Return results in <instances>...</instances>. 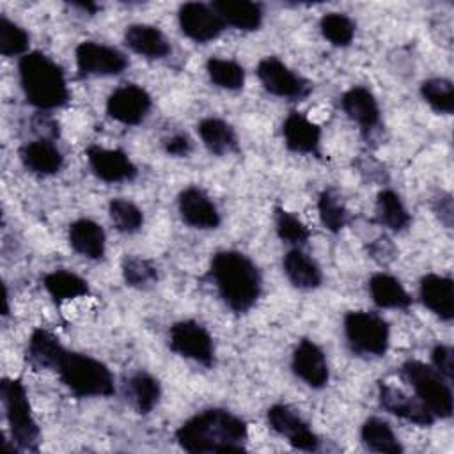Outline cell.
I'll return each mask as SVG.
<instances>
[{
  "mask_svg": "<svg viewBox=\"0 0 454 454\" xmlns=\"http://www.w3.org/2000/svg\"><path fill=\"white\" fill-rule=\"evenodd\" d=\"M319 28L325 39L333 46H348L355 37V23L342 12H328L321 18Z\"/></svg>",
  "mask_w": 454,
  "mask_h": 454,
  "instance_id": "36",
  "label": "cell"
},
{
  "mask_svg": "<svg viewBox=\"0 0 454 454\" xmlns=\"http://www.w3.org/2000/svg\"><path fill=\"white\" fill-rule=\"evenodd\" d=\"M282 135H284L286 145L293 153L316 154L319 151L321 129L317 124L309 121L300 112H291L286 117V121L282 124Z\"/></svg>",
  "mask_w": 454,
  "mask_h": 454,
  "instance_id": "19",
  "label": "cell"
},
{
  "mask_svg": "<svg viewBox=\"0 0 454 454\" xmlns=\"http://www.w3.org/2000/svg\"><path fill=\"white\" fill-rule=\"evenodd\" d=\"M165 151L170 156H186L192 151V142L184 133H177L165 140Z\"/></svg>",
  "mask_w": 454,
  "mask_h": 454,
  "instance_id": "42",
  "label": "cell"
},
{
  "mask_svg": "<svg viewBox=\"0 0 454 454\" xmlns=\"http://www.w3.org/2000/svg\"><path fill=\"white\" fill-rule=\"evenodd\" d=\"M66 349L60 346L59 339L44 328H35L28 339L27 360L35 369H55L60 364Z\"/></svg>",
  "mask_w": 454,
  "mask_h": 454,
  "instance_id": "25",
  "label": "cell"
},
{
  "mask_svg": "<svg viewBox=\"0 0 454 454\" xmlns=\"http://www.w3.org/2000/svg\"><path fill=\"white\" fill-rule=\"evenodd\" d=\"M20 83L30 105L41 110L64 106L69 99L64 71L41 51L25 53L18 64Z\"/></svg>",
  "mask_w": 454,
  "mask_h": 454,
  "instance_id": "3",
  "label": "cell"
},
{
  "mask_svg": "<svg viewBox=\"0 0 454 454\" xmlns=\"http://www.w3.org/2000/svg\"><path fill=\"white\" fill-rule=\"evenodd\" d=\"M275 231L284 243L296 247L307 243V239L310 238V231L307 229V225L284 207H275Z\"/></svg>",
  "mask_w": 454,
  "mask_h": 454,
  "instance_id": "37",
  "label": "cell"
},
{
  "mask_svg": "<svg viewBox=\"0 0 454 454\" xmlns=\"http://www.w3.org/2000/svg\"><path fill=\"white\" fill-rule=\"evenodd\" d=\"M268 424L275 433L286 436L294 449L317 450L319 447L317 434L293 408L286 404H273L268 408Z\"/></svg>",
  "mask_w": 454,
  "mask_h": 454,
  "instance_id": "13",
  "label": "cell"
},
{
  "mask_svg": "<svg viewBox=\"0 0 454 454\" xmlns=\"http://www.w3.org/2000/svg\"><path fill=\"white\" fill-rule=\"evenodd\" d=\"M211 7L222 18L225 25L239 30H257L262 23V9L255 2L248 0H218Z\"/></svg>",
  "mask_w": 454,
  "mask_h": 454,
  "instance_id": "22",
  "label": "cell"
},
{
  "mask_svg": "<svg viewBox=\"0 0 454 454\" xmlns=\"http://www.w3.org/2000/svg\"><path fill=\"white\" fill-rule=\"evenodd\" d=\"M211 277L220 298L234 312L250 310L261 294L259 270L241 252L222 250L215 254Z\"/></svg>",
  "mask_w": 454,
  "mask_h": 454,
  "instance_id": "2",
  "label": "cell"
},
{
  "mask_svg": "<svg viewBox=\"0 0 454 454\" xmlns=\"http://www.w3.org/2000/svg\"><path fill=\"white\" fill-rule=\"evenodd\" d=\"M206 71L209 80L220 89L238 90L245 83V69L236 60H231V59L211 57L206 62Z\"/></svg>",
  "mask_w": 454,
  "mask_h": 454,
  "instance_id": "33",
  "label": "cell"
},
{
  "mask_svg": "<svg viewBox=\"0 0 454 454\" xmlns=\"http://www.w3.org/2000/svg\"><path fill=\"white\" fill-rule=\"evenodd\" d=\"M69 245L87 259H101L105 255V231L94 220L80 218L69 225Z\"/></svg>",
  "mask_w": 454,
  "mask_h": 454,
  "instance_id": "24",
  "label": "cell"
},
{
  "mask_svg": "<svg viewBox=\"0 0 454 454\" xmlns=\"http://www.w3.org/2000/svg\"><path fill=\"white\" fill-rule=\"evenodd\" d=\"M43 286L57 303L66 300H74L89 293L87 282L76 273H71L66 270L46 273L43 278Z\"/></svg>",
  "mask_w": 454,
  "mask_h": 454,
  "instance_id": "31",
  "label": "cell"
},
{
  "mask_svg": "<svg viewBox=\"0 0 454 454\" xmlns=\"http://www.w3.org/2000/svg\"><path fill=\"white\" fill-rule=\"evenodd\" d=\"M360 438L369 450L388 452V454L403 452V445L399 443L395 433L392 431L390 424L385 422L383 419H378V417L367 419L362 426Z\"/></svg>",
  "mask_w": 454,
  "mask_h": 454,
  "instance_id": "30",
  "label": "cell"
},
{
  "mask_svg": "<svg viewBox=\"0 0 454 454\" xmlns=\"http://www.w3.org/2000/svg\"><path fill=\"white\" fill-rule=\"evenodd\" d=\"M420 94L434 112L445 115H450L454 112V85L450 80L429 78L422 82Z\"/></svg>",
  "mask_w": 454,
  "mask_h": 454,
  "instance_id": "34",
  "label": "cell"
},
{
  "mask_svg": "<svg viewBox=\"0 0 454 454\" xmlns=\"http://www.w3.org/2000/svg\"><path fill=\"white\" fill-rule=\"evenodd\" d=\"M76 67L85 76H110L126 69L128 59L119 50L99 44L94 41H83L74 50Z\"/></svg>",
  "mask_w": 454,
  "mask_h": 454,
  "instance_id": "10",
  "label": "cell"
},
{
  "mask_svg": "<svg viewBox=\"0 0 454 454\" xmlns=\"http://www.w3.org/2000/svg\"><path fill=\"white\" fill-rule=\"evenodd\" d=\"M344 333L349 348L358 355L383 356L388 349V323L374 312H348L344 317Z\"/></svg>",
  "mask_w": 454,
  "mask_h": 454,
  "instance_id": "7",
  "label": "cell"
},
{
  "mask_svg": "<svg viewBox=\"0 0 454 454\" xmlns=\"http://www.w3.org/2000/svg\"><path fill=\"white\" fill-rule=\"evenodd\" d=\"M371 255L380 262H388L395 257L394 245L387 238H380L371 245Z\"/></svg>",
  "mask_w": 454,
  "mask_h": 454,
  "instance_id": "43",
  "label": "cell"
},
{
  "mask_svg": "<svg viewBox=\"0 0 454 454\" xmlns=\"http://www.w3.org/2000/svg\"><path fill=\"white\" fill-rule=\"evenodd\" d=\"M0 395L14 449L37 450L39 427L34 420L23 383L20 380L4 378L0 383Z\"/></svg>",
  "mask_w": 454,
  "mask_h": 454,
  "instance_id": "5",
  "label": "cell"
},
{
  "mask_svg": "<svg viewBox=\"0 0 454 454\" xmlns=\"http://www.w3.org/2000/svg\"><path fill=\"white\" fill-rule=\"evenodd\" d=\"M293 372L309 387L323 388L328 383V364L323 349L310 339H301L293 351Z\"/></svg>",
  "mask_w": 454,
  "mask_h": 454,
  "instance_id": "16",
  "label": "cell"
},
{
  "mask_svg": "<svg viewBox=\"0 0 454 454\" xmlns=\"http://www.w3.org/2000/svg\"><path fill=\"white\" fill-rule=\"evenodd\" d=\"M419 294L422 303L440 319L450 321L454 317V284L449 277L436 273L422 277Z\"/></svg>",
  "mask_w": 454,
  "mask_h": 454,
  "instance_id": "18",
  "label": "cell"
},
{
  "mask_svg": "<svg viewBox=\"0 0 454 454\" xmlns=\"http://www.w3.org/2000/svg\"><path fill=\"white\" fill-rule=\"evenodd\" d=\"M122 277L129 287L147 289L156 284V268L142 257H126L122 262Z\"/></svg>",
  "mask_w": 454,
  "mask_h": 454,
  "instance_id": "39",
  "label": "cell"
},
{
  "mask_svg": "<svg viewBox=\"0 0 454 454\" xmlns=\"http://www.w3.org/2000/svg\"><path fill=\"white\" fill-rule=\"evenodd\" d=\"M110 220L114 222L115 229L121 232H137L144 223L142 211L126 199H114L108 204Z\"/></svg>",
  "mask_w": 454,
  "mask_h": 454,
  "instance_id": "38",
  "label": "cell"
},
{
  "mask_svg": "<svg viewBox=\"0 0 454 454\" xmlns=\"http://www.w3.org/2000/svg\"><path fill=\"white\" fill-rule=\"evenodd\" d=\"M342 110L360 128L371 129L380 122V106L372 92L365 87H351L342 94Z\"/></svg>",
  "mask_w": 454,
  "mask_h": 454,
  "instance_id": "23",
  "label": "cell"
},
{
  "mask_svg": "<svg viewBox=\"0 0 454 454\" xmlns=\"http://www.w3.org/2000/svg\"><path fill=\"white\" fill-rule=\"evenodd\" d=\"M170 349L177 355L195 360L206 367L215 362V348L209 332L197 321L184 319L177 321L168 330Z\"/></svg>",
  "mask_w": 454,
  "mask_h": 454,
  "instance_id": "8",
  "label": "cell"
},
{
  "mask_svg": "<svg viewBox=\"0 0 454 454\" xmlns=\"http://www.w3.org/2000/svg\"><path fill=\"white\" fill-rule=\"evenodd\" d=\"M401 372L434 419H449L452 415L450 381L445 380L433 365L419 360H408L403 364Z\"/></svg>",
  "mask_w": 454,
  "mask_h": 454,
  "instance_id": "6",
  "label": "cell"
},
{
  "mask_svg": "<svg viewBox=\"0 0 454 454\" xmlns=\"http://www.w3.org/2000/svg\"><path fill=\"white\" fill-rule=\"evenodd\" d=\"M369 293L380 309H406L411 303V296L403 284L388 273L372 275L369 280Z\"/></svg>",
  "mask_w": 454,
  "mask_h": 454,
  "instance_id": "28",
  "label": "cell"
},
{
  "mask_svg": "<svg viewBox=\"0 0 454 454\" xmlns=\"http://www.w3.org/2000/svg\"><path fill=\"white\" fill-rule=\"evenodd\" d=\"M284 271L289 282L298 289H316L323 282V273L314 259H310L305 252L293 248L284 257Z\"/></svg>",
  "mask_w": 454,
  "mask_h": 454,
  "instance_id": "27",
  "label": "cell"
},
{
  "mask_svg": "<svg viewBox=\"0 0 454 454\" xmlns=\"http://www.w3.org/2000/svg\"><path fill=\"white\" fill-rule=\"evenodd\" d=\"M176 440L188 452H241L248 429L234 413L211 408L183 422L176 431Z\"/></svg>",
  "mask_w": 454,
  "mask_h": 454,
  "instance_id": "1",
  "label": "cell"
},
{
  "mask_svg": "<svg viewBox=\"0 0 454 454\" xmlns=\"http://www.w3.org/2000/svg\"><path fill=\"white\" fill-rule=\"evenodd\" d=\"M317 211H319L321 223L330 232H340L349 220V213H348L344 202L332 190L321 192V195L317 199Z\"/></svg>",
  "mask_w": 454,
  "mask_h": 454,
  "instance_id": "35",
  "label": "cell"
},
{
  "mask_svg": "<svg viewBox=\"0 0 454 454\" xmlns=\"http://www.w3.org/2000/svg\"><path fill=\"white\" fill-rule=\"evenodd\" d=\"M177 18H179V27L183 34L195 43L213 41L225 28V23L216 14V11L211 5H206L202 2L183 4L179 7Z\"/></svg>",
  "mask_w": 454,
  "mask_h": 454,
  "instance_id": "12",
  "label": "cell"
},
{
  "mask_svg": "<svg viewBox=\"0 0 454 454\" xmlns=\"http://www.w3.org/2000/svg\"><path fill=\"white\" fill-rule=\"evenodd\" d=\"M179 215L184 223L195 229H216L222 222L220 213L213 200L204 190L197 186H188L179 193L177 199Z\"/></svg>",
  "mask_w": 454,
  "mask_h": 454,
  "instance_id": "17",
  "label": "cell"
},
{
  "mask_svg": "<svg viewBox=\"0 0 454 454\" xmlns=\"http://www.w3.org/2000/svg\"><path fill=\"white\" fill-rule=\"evenodd\" d=\"M124 43L129 50L145 59H163L170 53V44L163 32L145 23H135L126 27Z\"/></svg>",
  "mask_w": 454,
  "mask_h": 454,
  "instance_id": "20",
  "label": "cell"
},
{
  "mask_svg": "<svg viewBox=\"0 0 454 454\" xmlns=\"http://www.w3.org/2000/svg\"><path fill=\"white\" fill-rule=\"evenodd\" d=\"M151 110V96L135 83L117 87L106 99V114L126 126H135L145 119Z\"/></svg>",
  "mask_w": 454,
  "mask_h": 454,
  "instance_id": "11",
  "label": "cell"
},
{
  "mask_svg": "<svg viewBox=\"0 0 454 454\" xmlns=\"http://www.w3.org/2000/svg\"><path fill=\"white\" fill-rule=\"evenodd\" d=\"M28 48V34L14 21L0 16V53L5 57L25 55Z\"/></svg>",
  "mask_w": 454,
  "mask_h": 454,
  "instance_id": "40",
  "label": "cell"
},
{
  "mask_svg": "<svg viewBox=\"0 0 454 454\" xmlns=\"http://www.w3.org/2000/svg\"><path fill=\"white\" fill-rule=\"evenodd\" d=\"M20 158H21L25 168H28L30 172L39 174V176L57 174L64 163V156L59 151V147L53 142L44 140V138L27 142L20 149Z\"/></svg>",
  "mask_w": 454,
  "mask_h": 454,
  "instance_id": "21",
  "label": "cell"
},
{
  "mask_svg": "<svg viewBox=\"0 0 454 454\" xmlns=\"http://www.w3.org/2000/svg\"><path fill=\"white\" fill-rule=\"evenodd\" d=\"M57 372L62 383L78 397H106L115 390L110 369L89 355L66 351Z\"/></svg>",
  "mask_w": 454,
  "mask_h": 454,
  "instance_id": "4",
  "label": "cell"
},
{
  "mask_svg": "<svg viewBox=\"0 0 454 454\" xmlns=\"http://www.w3.org/2000/svg\"><path fill=\"white\" fill-rule=\"evenodd\" d=\"M376 220L390 231H404L411 222L401 197L392 190H383L378 193Z\"/></svg>",
  "mask_w": 454,
  "mask_h": 454,
  "instance_id": "32",
  "label": "cell"
},
{
  "mask_svg": "<svg viewBox=\"0 0 454 454\" xmlns=\"http://www.w3.org/2000/svg\"><path fill=\"white\" fill-rule=\"evenodd\" d=\"M199 137L209 153L216 156L238 151V138L231 124L218 117H206L197 126Z\"/></svg>",
  "mask_w": 454,
  "mask_h": 454,
  "instance_id": "26",
  "label": "cell"
},
{
  "mask_svg": "<svg viewBox=\"0 0 454 454\" xmlns=\"http://www.w3.org/2000/svg\"><path fill=\"white\" fill-rule=\"evenodd\" d=\"M87 161L92 172L105 183L131 181L137 176L135 163L121 149H105L99 145L87 147Z\"/></svg>",
  "mask_w": 454,
  "mask_h": 454,
  "instance_id": "15",
  "label": "cell"
},
{
  "mask_svg": "<svg viewBox=\"0 0 454 454\" xmlns=\"http://www.w3.org/2000/svg\"><path fill=\"white\" fill-rule=\"evenodd\" d=\"M126 399L142 415L149 413L160 401L161 388L154 376L147 372H135L124 387Z\"/></svg>",
  "mask_w": 454,
  "mask_h": 454,
  "instance_id": "29",
  "label": "cell"
},
{
  "mask_svg": "<svg viewBox=\"0 0 454 454\" xmlns=\"http://www.w3.org/2000/svg\"><path fill=\"white\" fill-rule=\"evenodd\" d=\"M431 365L449 381H452L454 371V355L452 349L445 344H438L431 353Z\"/></svg>",
  "mask_w": 454,
  "mask_h": 454,
  "instance_id": "41",
  "label": "cell"
},
{
  "mask_svg": "<svg viewBox=\"0 0 454 454\" xmlns=\"http://www.w3.org/2000/svg\"><path fill=\"white\" fill-rule=\"evenodd\" d=\"M257 76L262 87L277 98L303 99L310 92V83L277 57L262 59L257 64Z\"/></svg>",
  "mask_w": 454,
  "mask_h": 454,
  "instance_id": "9",
  "label": "cell"
},
{
  "mask_svg": "<svg viewBox=\"0 0 454 454\" xmlns=\"http://www.w3.org/2000/svg\"><path fill=\"white\" fill-rule=\"evenodd\" d=\"M378 399L383 410L417 426H431L436 419L417 395H408L388 383L378 385Z\"/></svg>",
  "mask_w": 454,
  "mask_h": 454,
  "instance_id": "14",
  "label": "cell"
}]
</instances>
